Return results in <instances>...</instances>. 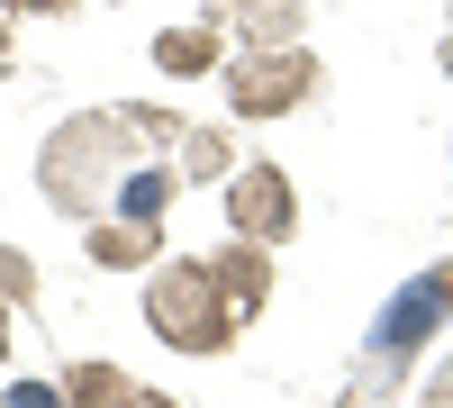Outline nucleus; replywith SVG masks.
<instances>
[{"mask_svg":"<svg viewBox=\"0 0 453 408\" xmlns=\"http://www.w3.org/2000/svg\"><path fill=\"white\" fill-rule=\"evenodd\" d=\"M173 181H181V173H164V164H136V173L119 181V200H109V209H119L127 227H164V209H173Z\"/></svg>","mask_w":453,"mask_h":408,"instance_id":"nucleus-9","label":"nucleus"},{"mask_svg":"<svg viewBox=\"0 0 453 408\" xmlns=\"http://www.w3.org/2000/svg\"><path fill=\"white\" fill-rule=\"evenodd\" d=\"M82 245H91V264H109V273H155V227H127V218H91V227H82Z\"/></svg>","mask_w":453,"mask_h":408,"instance_id":"nucleus-8","label":"nucleus"},{"mask_svg":"<svg viewBox=\"0 0 453 408\" xmlns=\"http://www.w3.org/2000/svg\"><path fill=\"white\" fill-rule=\"evenodd\" d=\"M444 408H453V399H444Z\"/></svg>","mask_w":453,"mask_h":408,"instance_id":"nucleus-18","label":"nucleus"},{"mask_svg":"<svg viewBox=\"0 0 453 408\" xmlns=\"http://www.w3.org/2000/svg\"><path fill=\"white\" fill-rule=\"evenodd\" d=\"M0 354H10V300H0Z\"/></svg>","mask_w":453,"mask_h":408,"instance_id":"nucleus-16","label":"nucleus"},{"mask_svg":"<svg viewBox=\"0 0 453 408\" xmlns=\"http://www.w3.org/2000/svg\"><path fill=\"white\" fill-rule=\"evenodd\" d=\"M226 46H218V27H173V36H155V64L164 73H181V82H191V73H209Z\"/></svg>","mask_w":453,"mask_h":408,"instance_id":"nucleus-11","label":"nucleus"},{"mask_svg":"<svg viewBox=\"0 0 453 408\" xmlns=\"http://www.w3.org/2000/svg\"><path fill=\"white\" fill-rule=\"evenodd\" d=\"M226 227H236L245 245H281L299 227V209H290V173L281 164H245L236 181H226Z\"/></svg>","mask_w":453,"mask_h":408,"instance_id":"nucleus-5","label":"nucleus"},{"mask_svg":"<svg viewBox=\"0 0 453 408\" xmlns=\"http://www.w3.org/2000/svg\"><path fill=\"white\" fill-rule=\"evenodd\" d=\"M145 327L173 345V354H226L236 345V309H226V290L209 264H155L145 273Z\"/></svg>","mask_w":453,"mask_h":408,"instance_id":"nucleus-2","label":"nucleus"},{"mask_svg":"<svg viewBox=\"0 0 453 408\" xmlns=\"http://www.w3.org/2000/svg\"><path fill=\"white\" fill-rule=\"evenodd\" d=\"M209 27H236L245 46H290L299 36V0H209Z\"/></svg>","mask_w":453,"mask_h":408,"instance_id":"nucleus-7","label":"nucleus"},{"mask_svg":"<svg viewBox=\"0 0 453 408\" xmlns=\"http://www.w3.org/2000/svg\"><path fill=\"white\" fill-rule=\"evenodd\" d=\"M127 408H181V399H155V390H136V399H127Z\"/></svg>","mask_w":453,"mask_h":408,"instance_id":"nucleus-15","label":"nucleus"},{"mask_svg":"<svg viewBox=\"0 0 453 408\" xmlns=\"http://www.w3.org/2000/svg\"><path fill=\"white\" fill-rule=\"evenodd\" d=\"M444 309H453V254H444L435 273H418V281H408L399 300L381 309V327H372V354H363V373H354V399H381V390L408 373V354L435 336Z\"/></svg>","mask_w":453,"mask_h":408,"instance_id":"nucleus-3","label":"nucleus"},{"mask_svg":"<svg viewBox=\"0 0 453 408\" xmlns=\"http://www.w3.org/2000/svg\"><path fill=\"white\" fill-rule=\"evenodd\" d=\"M226 155H236V145H226V127H181V181H226Z\"/></svg>","mask_w":453,"mask_h":408,"instance_id":"nucleus-12","label":"nucleus"},{"mask_svg":"<svg viewBox=\"0 0 453 408\" xmlns=\"http://www.w3.org/2000/svg\"><path fill=\"white\" fill-rule=\"evenodd\" d=\"M0 300H10V309H19V300H36V264H27L19 245H0Z\"/></svg>","mask_w":453,"mask_h":408,"instance_id":"nucleus-13","label":"nucleus"},{"mask_svg":"<svg viewBox=\"0 0 453 408\" xmlns=\"http://www.w3.org/2000/svg\"><path fill=\"white\" fill-rule=\"evenodd\" d=\"M209 273H218V290H226V309H236V318H254L263 300H273V245H218L209 254Z\"/></svg>","mask_w":453,"mask_h":408,"instance_id":"nucleus-6","label":"nucleus"},{"mask_svg":"<svg viewBox=\"0 0 453 408\" xmlns=\"http://www.w3.org/2000/svg\"><path fill=\"white\" fill-rule=\"evenodd\" d=\"M127 399H136V381L119 363H73L64 373V408H127Z\"/></svg>","mask_w":453,"mask_h":408,"instance_id":"nucleus-10","label":"nucleus"},{"mask_svg":"<svg viewBox=\"0 0 453 408\" xmlns=\"http://www.w3.org/2000/svg\"><path fill=\"white\" fill-rule=\"evenodd\" d=\"M27 10H64V0H27Z\"/></svg>","mask_w":453,"mask_h":408,"instance_id":"nucleus-17","label":"nucleus"},{"mask_svg":"<svg viewBox=\"0 0 453 408\" xmlns=\"http://www.w3.org/2000/svg\"><path fill=\"white\" fill-rule=\"evenodd\" d=\"M0 408H64V390H55V381H10Z\"/></svg>","mask_w":453,"mask_h":408,"instance_id":"nucleus-14","label":"nucleus"},{"mask_svg":"<svg viewBox=\"0 0 453 408\" xmlns=\"http://www.w3.org/2000/svg\"><path fill=\"white\" fill-rule=\"evenodd\" d=\"M164 145H181V119L173 109H91V119H64L36 155V181L64 218H100L119 200V181L136 164H155Z\"/></svg>","mask_w":453,"mask_h":408,"instance_id":"nucleus-1","label":"nucleus"},{"mask_svg":"<svg viewBox=\"0 0 453 408\" xmlns=\"http://www.w3.org/2000/svg\"><path fill=\"white\" fill-rule=\"evenodd\" d=\"M318 91V55L309 46H263L245 64H226V109L236 119H281V109H299Z\"/></svg>","mask_w":453,"mask_h":408,"instance_id":"nucleus-4","label":"nucleus"}]
</instances>
